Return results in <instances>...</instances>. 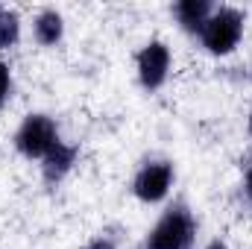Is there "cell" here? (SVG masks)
I'll list each match as a JSON object with an SVG mask.
<instances>
[{
  "label": "cell",
  "mask_w": 252,
  "mask_h": 249,
  "mask_svg": "<svg viewBox=\"0 0 252 249\" xmlns=\"http://www.w3.org/2000/svg\"><path fill=\"white\" fill-rule=\"evenodd\" d=\"M9 91H12V70H9L6 62H0V106L6 103Z\"/></svg>",
  "instance_id": "obj_10"
},
{
  "label": "cell",
  "mask_w": 252,
  "mask_h": 249,
  "mask_svg": "<svg viewBox=\"0 0 252 249\" xmlns=\"http://www.w3.org/2000/svg\"><path fill=\"white\" fill-rule=\"evenodd\" d=\"M59 144V126L50 115H27L15 132V150L24 158H44Z\"/></svg>",
  "instance_id": "obj_3"
},
{
  "label": "cell",
  "mask_w": 252,
  "mask_h": 249,
  "mask_svg": "<svg viewBox=\"0 0 252 249\" xmlns=\"http://www.w3.org/2000/svg\"><path fill=\"white\" fill-rule=\"evenodd\" d=\"M170 185H173V164L170 161H150L135 173L132 193L141 202L153 205V202H161L170 193Z\"/></svg>",
  "instance_id": "obj_4"
},
{
  "label": "cell",
  "mask_w": 252,
  "mask_h": 249,
  "mask_svg": "<svg viewBox=\"0 0 252 249\" xmlns=\"http://www.w3.org/2000/svg\"><path fill=\"white\" fill-rule=\"evenodd\" d=\"M244 190H247V199L252 202V164H247V173H244Z\"/></svg>",
  "instance_id": "obj_12"
},
{
  "label": "cell",
  "mask_w": 252,
  "mask_h": 249,
  "mask_svg": "<svg viewBox=\"0 0 252 249\" xmlns=\"http://www.w3.org/2000/svg\"><path fill=\"white\" fill-rule=\"evenodd\" d=\"M247 132H250V138H252V112H250V121H247Z\"/></svg>",
  "instance_id": "obj_14"
},
{
  "label": "cell",
  "mask_w": 252,
  "mask_h": 249,
  "mask_svg": "<svg viewBox=\"0 0 252 249\" xmlns=\"http://www.w3.org/2000/svg\"><path fill=\"white\" fill-rule=\"evenodd\" d=\"M135 64H138L141 85L147 91H158L167 82V73H170V47L164 41H150L138 50Z\"/></svg>",
  "instance_id": "obj_5"
},
{
  "label": "cell",
  "mask_w": 252,
  "mask_h": 249,
  "mask_svg": "<svg viewBox=\"0 0 252 249\" xmlns=\"http://www.w3.org/2000/svg\"><path fill=\"white\" fill-rule=\"evenodd\" d=\"M193 238H196V220L190 208L179 199L150 229V235L144 238V249H190Z\"/></svg>",
  "instance_id": "obj_1"
},
{
  "label": "cell",
  "mask_w": 252,
  "mask_h": 249,
  "mask_svg": "<svg viewBox=\"0 0 252 249\" xmlns=\"http://www.w3.org/2000/svg\"><path fill=\"white\" fill-rule=\"evenodd\" d=\"M211 12H214L211 0H179V3H173V15H176L179 27L185 32H193V35H199V30L211 18Z\"/></svg>",
  "instance_id": "obj_7"
},
{
  "label": "cell",
  "mask_w": 252,
  "mask_h": 249,
  "mask_svg": "<svg viewBox=\"0 0 252 249\" xmlns=\"http://www.w3.org/2000/svg\"><path fill=\"white\" fill-rule=\"evenodd\" d=\"M244 24H247L244 9H238V6H214L211 18L199 30V41L211 56H226L241 44Z\"/></svg>",
  "instance_id": "obj_2"
},
{
  "label": "cell",
  "mask_w": 252,
  "mask_h": 249,
  "mask_svg": "<svg viewBox=\"0 0 252 249\" xmlns=\"http://www.w3.org/2000/svg\"><path fill=\"white\" fill-rule=\"evenodd\" d=\"M205 249H229V247H226L223 241H211V244H208V247H205Z\"/></svg>",
  "instance_id": "obj_13"
},
{
  "label": "cell",
  "mask_w": 252,
  "mask_h": 249,
  "mask_svg": "<svg viewBox=\"0 0 252 249\" xmlns=\"http://www.w3.org/2000/svg\"><path fill=\"white\" fill-rule=\"evenodd\" d=\"M21 38V18L15 9L0 3V50H9Z\"/></svg>",
  "instance_id": "obj_9"
},
{
  "label": "cell",
  "mask_w": 252,
  "mask_h": 249,
  "mask_svg": "<svg viewBox=\"0 0 252 249\" xmlns=\"http://www.w3.org/2000/svg\"><path fill=\"white\" fill-rule=\"evenodd\" d=\"M85 249H118V247H115V241H112V238H94Z\"/></svg>",
  "instance_id": "obj_11"
},
{
  "label": "cell",
  "mask_w": 252,
  "mask_h": 249,
  "mask_svg": "<svg viewBox=\"0 0 252 249\" xmlns=\"http://www.w3.org/2000/svg\"><path fill=\"white\" fill-rule=\"evenodd\" d=\"M76 156H79V147L59 141V144H56V147L41 158V179H44V185H50V187L59 185L64 176L73 170Z\"/></svg>",
  "instance_id": "obj_6"
},
{
  "label": "cell",
  "mask_w": 252,
  "mask_h": 249,
  "mask_svg": "<svg viewBox=\"0 0 252 249\" xmlns=\"http://www.w3.org/2000/svg\"><path fill=\"white\" fill-rule=\"evenodd\" d=\"M32 32H35V41L44 44V47L59 44L62 35H64L62 12H56V9H41V12L35 15V21H32Z\"/></svg>",
  "instance_id": "obj_8"
}]
</instances>
